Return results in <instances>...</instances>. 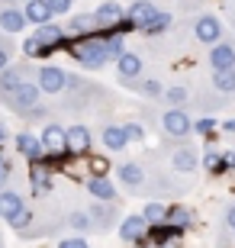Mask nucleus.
Returning <instances> with one entry per match:
<instances>
[{"label":"nucleus","instance_id":"dca6fc26","mask_svg":"<svg viewBox=\"0 0 235 248\" xmlns=\"http://www.w3.org/2000/svg\"><path fill=\"white\" fill-rule=\"evenodd\" d=\"M116 71H119V81L123 84H139L142 81V71H145V62L136 52H126V55L116 62Z\"/></svg>","mask_w":235,"mask_h":248},{"label":"nucleus","instance_id":"79ce46f5","mask_svg":"<svg viewBox=\"0 0 235 248\" xmlns=\"http://www.w3.org/2000/svg\"><path fill=\"white\" fill-rule=\"evenodd\" d=\"M222 219H226V226L235 232V203H229V206H226V216H222Z\"/></svg>","mask_w":235,"mask_h":248},{"label":"nucleus","instance_id":"58836bf2","mask_svg":"<svg viewBox=\"0 0 235 248\" xmlns=\"http://www.w3.org/2000/svg\"><path fill=\"white\" fill-rule=\"evenodd\" d=\"M126 126V136H129V142H145V129L139 126V123H123Z\"/></svg>","mask_w":235,"mask_h":248},{"label":"nucleus","instance_id":"f704fd0d","mask_svg":"<svg viewBox=\"0 0 235 248\" xmlns=\"http://www.w3.org/2000/svg\"><path fill=\"white\" fill-rule=\"evenodd\" d=\"M171 26H174V16H171V13H161V10H158V16L148 23V29H145V32H148V36H161V32H168Z\"/></svg>","mask_w":235,"mask_h":248},{"label":"nucleus","instance_id":"cd10ccee","mask_svg":"<svg viewBox=\"0 0 235 248\" xmlns=\"http://www.w3.org/2000/svg\"><path fill=\"white\" fill-rule=\"evenodd\" d=\"M142 219L148 222V226H158V222H164V219H168V203L148 200V203L142 206Z\"/></svg>","mask_w":235,"mask_h":248},{"label":"nucleus","instance_id":"5701e85b","mask_svg":"<svg viewBox=\"0 0 235 248\" xmlns=\"http://www.w3.org/2000/svg\"><path fill=\"white\" fill-rule=\"evenodd\" d=\"M87 213L94 219V229H100V232L116 226V206L113 203H94V206H87Z\"/></svg>","mask_w":235,"mask_h":248},{"label":"nucleus","instance_id":"de8ad7c7","mask_svg":"<svg viewBox=\"0 0 235 248\" xmlns=\"http://www.w3.org/2000/svg\"><path fill=\"white\" fill-rule=\"evenodd\" d=\"M13 3H16V7H19V3H23V7H26V3H32V0H13Z\"/></svg>","mask_w":235,"mask_h":248},{"label":"nucleus","instance_id":"6e6552de","mask_svg":"<svg viewBox=\"0 0 235 248\" xmlns=\"http://www.w3.org/2000/svg\"><path fill=\"white\" fill-rule=\"evenodd\" d=\"M148 229H152V226L142 219V213H132V216H126V219H119V239L129 242V245L148 239Z\"/></svg>","mask_w":235,"mask_h":248},{"label":"nucleus","instance_id":"37998d69","mask_svg":"<svg viewBox=\"0 0 235 248\" xmlns=\"http://www.w3.org/2000/svg\"><path fill=\"white\" fill-rule=\"evenodd\" d=\"M222 158H226V171H235V152H232V148L222 152Z\"/></svg>","mask_w":235,"mask_h":248},{"label":"nucleus","instance_id":"7ed1b4c3","mask_svg":"<svg viewBox=\"0 0 235 248\" xmlns=\"http://www.w3.org/2000/svg\"><path fill=\"white\" fill-rule=\"evenodd\" d=\"M36 87H39L42 93H48V97L68 91V71H64V68H58V64L42 62V64L36 68Z\"/></svg>","mask_w":235,"mask_h":248},{"label":"nucleus","instance_id":"a211bd4d","mask_svg":"<svg viewBox=\"0 0 235 248\" xmlns=\"http://www.w3.org/2000/svg\"><path fill=\"white\" fill-rule=\"evenodd\" d=\"M100 142H103V148H110V152H126L129 148L126 126H123V123H107V126L100 129Z\"/></svg>","mask_w":235,"mask_h":248},{"label":"nucleus","instance_id":"a19ab883","mask_svg":"<svg viewBox=\"0 0 235 248\" xmlns=\"http://www.w3.org/2000/svg\"><path fill=\"white\" fill-rule=\"evenodd\" d=\"M58 248H87V239L84 235H71V239H62Z\"/></svg>","mask_w":235,"mask_h":248},{"label":"nucleus","instance_id":"ea45409f","mask_svg":"<svg viewBox=\"0 0 235 248\" xmlns=\"http://www.w3.org/2000/svg\"><path fill=\"white\" fill-rule=\"evenodd\" d=\"M7 184H10V158L0 152V187L7 190Z\"/></svg>","mask_w":235,"mask_h":248},{"label":"nucleus","instance_id":"393cba45","mask_svg":"<svg viewBox=\"0 0 235 248\" xmlns=\"http://www.w3.org/2000/svg\"><path fill=\"white\" fill-rule=\"evenodd\" d=\"M181 235H184V232L177 229V226H171V222H158V226H152V229H148V239H152V245H158V248L177 242Z\"/></svg>","mask_w":235,"mask_h":248},{"label":"nucleus","instance_id":"72a5a7b5","mask_svg":"<svg viewBox=\"0 0 235 248\" xmlns=\"http://www.w3.org/2000/svg\"><path fill=\"white\" fill-rule=\"evenodd\" d=\"M136 87H139L142 97H152V100H155V97H164V84L158 81V78H142Z\"/></svg>","mask_w":235,"mask_h":248},{"label":"nucleus","instance_id":"39448f33","mask_svg":"<svg viewBox=\"0 0 235 248\" xmlns=\"http://www.w3.org/2000/svg\"><path fill=\"white\" fill-rule=\"evenodd\" d=\"M26 26H29V23H26L23 7H16L13 0H0V32L16 36V32H23Z\"/></svg>","mask_w":235,"mask_h":248},{"label":"nucleus","instance_id":"ddd939ff","mask_svg":"<svg viewBox=\"0 0 235 248\" xmlns=\"http://www.w3.org/2000/svg\"><path fill=\"white\" fill-rule=\"evenodd\" d=\"M209 68L213 71H235V42H216L209 48Z\"/></svg>","mask_w":235,"mask_h":248},{"label":"nucleus","instance_id":"7c9ffc66","mask_svg":"<svg viewBox=\"0 0 235 248\" xmlns=\"http://www.w3.org/2000/svg\"><path fill=\"white\" fill-rule=\"evenodd\" d=\"M213 87L222 97H235V71H213Z\"/></svg>","mask_w":235,"mask_h":248},{"label":"nucleus","instance_id":"9d476101","mask_svg":"<svg viewBox=\"0 0 235 248\" xmlns=\"http://www.w3.org/2000/svg\"><path fill=\"white\" fill-rule=\"evenodd\" d=\"M26 78H29L26 62L23 64H10L7 71H0V100H7L13 91H19V87L26 84Z\"/></svg>","mask_w":235,"mask_h":248},{"label":"nucleus","instance_id":"c9c22d12","mask_svg":"<svg viewBox=\"0 0 235 248\" xmlns=\"http://www.w3.org/2000/svg\"><path fill=\"white\" fill-rule=\"evenodd\" d=\"M13 52H16L13 39H10L7 32H0V71H7V68H10V58H13Z\"/></svg>","mask_w":235,"mask_h":248},{"label":"nucleus","instance_id":"b1692460","mask_svg":"<svg viewBox=\"0 0 235 248\" xmlns=\"http://www.w3.org/2000/svg\"><path fill=\"white\" fill-rule=\"evenodd\" d=\"M23 13H26V23L29 26H48V23H52V7H48V0H32V3H26V7H23Z\"/></svg>","mask_w":235,"mask_h":248},{"label":"nucleus","instance_id":"e433bc0d","mask_svg":"<svg viewBox=\"0 0 235 248\" xmlns=\"http://www.w3.org/2000/svg\"><path fill=\"white\" fill-rule=\"evenodd\" d=\"M193 132H197V136H213V132H216V120H213V116L197 120V123H193Z\"/></svg>","mask_w":235,"mask_h":248},{"label":"nucleus","instance_id":"f3484780","mask_svg":"<svg viewBox=\"0 0 235 248\" xmlns=\"http://www.w3.org/2000/svg\"><path fill=\"white\" fill-rule=\"evenodd\" d=\"M94 148V136L87 126H68V155H91Z\"/></svg>","mask_w":235,"mask_h":248},{"label":"nucleus","instance_id":"20e7f679","mask_svg":"<svg viewBox=\"0 0 235 248\" xmlns=\"http://www.w3.org/2000/svg\"><path fill=\"white\" fill-rule=\"evenodd\" d=\"M193 39L197 42H203V46H216V42H222V23H219V16H213V13H200L197 19H193Z\"/></svg>","mask_w":235,"mask_h":248},{"label":"nucleus","instance_id":"4468645a","mask_svg":"<svg viewBox=\"0 0 235 248\" xmlns=\"http://www.w3.org/2000/svg\"><path fill=\"white\" fill-rule=\"evenodd\" d=\"M155 16H158V7H155L152 0H136V3L126 10V19L132 23V29H142V32L148 29V23H152Z\"/></svg>","mask_w":235,"mask_h":248},{"label":"nucleus","instance_id":"f8f14e48","mask_svg":"<svg viewBox=\"0 0 235 248\" xmlns=\"http://www.w3.org/2000/svg\"><path fill=\"white\" fill-rule=\"evenodd\" d=\"M84 187H87V193H91V197H94L97 203H116V200H119V190H116V184H113V181H110L107 174H103V177L91 174Z\"/></svg>","mask_w":235,"mask_h":248},{"label":"nucleus","instance_id":"2eb2a0df","mask_svg":"<svg viewBox=\"0 0 235 248\" xmlns=\"http://www.w3.org/2000/svg\"><path fill=\"white\" fill-rule=\"evenodd\" d=\"M26 210H29V206H26V200H23V193L0 190V216H3L7 222H16Z\"/></svg>","mask_w":235,"mask_h":248},{"label":"nucleus","instance_id":"c756f323","mask_svg":"<svg viewBox=\"0 0 235 248\" xmlns=\"http://www.w3.org/2000/svg\"><path fill=\"white\" fill-rule=\"evenodd\" d=\"M48 55H52V52H48L36 36L23 39V58H26V62H42V58H48Z\"/></svg>","mask_w":235,"mask_h":248},{"label":"nucleus","instance_id":"a878e982","mask_svg":"<svg viewBox=\"0 0 235 248\" xmlns=\"http://www.w3.org/2000/svg\"><path fill=\"white\" fill-rule=\"evenodd\" d=\"M164 222H171V226H177L181 232H187L193 222H197V216H193V210L190 206H184V203H171L168 206V219Z\"/></svg>","mask_w":235,"mask_h":248},{"label":"nucleus","instance_id":"423d86ee","mask_svg":"<svg viewBox=\"0 0 235 248\" xmlns=\"http://www.w3.org/2000/svg\"><path fill=\"white\" fill-rule=\"evenodd\" d=\"M39 142L48 155H68V129L58 126V123H46L39 132Z\"/></svg>","mask_w":235,"mask_h":248},{"label":"nucleus","instance_id":"c03bdc74","mask_svg":"<svg viewBox=\"0 0 235 248\" xmlns=\"http://www.w3.org/2000/svg\"><path fill=\"white\" fill-rule=\"evenodd\" d=\"M219 129H222V132H229V136H235V120H226Z\"/></svg>","mask_w":235,"mask_h":248},{"label":"nucleus","instance_id":"412c9836","mask_svg":"<svg viewBox=\"0 0 235 248\" xmlns=\"http://www.w3.org/2000/svg\"><path fill=\"white\" fill-rule=\"evenodd\" d=\"M171 168H174V171H181V174H193V171L200 168V152H197V148H190V145L174 148Z\"/></svg>","mask_w":235,"mask_h":248},{"label":"nucleus","instance_id":"1a4fd4ad","mask_svg":"<svg viewBox=\"0 0 235 248\" xmlns=\"http://www.w3.org/2000/svg\"><path fill=\"white\" fill-rule=\"evenodd\" d=\"M94 16H97V26H100V29L113 32V29H119V23L126 19V10L119 7L116 0H103V3L94 10Z\"/></svg>","mask_w":235,"mask_h":248},{"label":"nucleus","instance_id":"0eeeda50","mask_svg":"<svg viewBox=\"0 0 235 248\" xmlns=\"http://www.w3.org/2000/svg\"><path fill=\"white\" fill-rule=\"evenodd\" d=\"M161 129L168 132L171 139H187L193 132V120L187 116V110H168L161 113Z\"/></svg>","mask_w":235,"mask_h":248},{"label":"nucleus","instance_id":"a18cd8bd","mask_svg":"<svg viewBox=\"0 0 235 248\" xmlns=\"http://www.w3.org/2000/svg\"><path fill=\"white\" fill-rule=\"evenodd\" d=\"M132 248H155V245H152V239H142V242H136Z\"/></svg>","mask_w":235,"mask_h":248},{"label":"nucleus","instance_id":"bb28decb","mask_svg":"<svg viewBox=\"0 0 235 248\" xmlns=\"http://www.w3.org/2000/svg\"><path fill=\"white\" fill-rule=\"evenodd\" d=\"M29 181H32L36 193H46L48 184H52V168H48V161H36V165H29Z\"/></svg>","mask_w":235,"mask_h":248},{"label":"nucleus","instance_id":"49530a36","mask_svg":"<svg viewBox=\"0 0 235 248\" xmlns=\"http://www.w3.org/2000/svg\"><path fill=\"white\" fill-rule=\"evenodd\" d=\"M3 142H7V126L0 123V148H3Z\"/></svg>","mask_w":235,"mask_h":248},{"label":"nucleus","instance_id":"4c0bfd02","mask_svg":"<svg viewBox=\"0 0 235 248\" xmlns=\"http://www.w3.org/2000/svg\"><path fill=\"white\" fill-rule=\"evenodd\" d=\"M48 7H52L55 16H64V13H71V10H74V0H48Z\"/></svg>","mask_w":235,"mask_h":248},{"label":"nucleus","instance_id":"473e14b6","mask_svg":"<svg viewBox=\"0 0 235 248\" xmlns=\"http://www.w3.org/2000/svg\"><path fill=\"white\" fill-rule=\"evenodd\" d=\"M203 168H206L209 174H226V158H222V152L206 148V152H203Z\"/></svg>","mask_w":235,"mask_h":248},{"label":"nucleus","instance_id":"6ab92c4d","mask_svg":"<svg viewBox=\"0 0 235 248\" xmlns=\"http://www.w3.org/2000/svg\"><path fill=\"white\" fill-rule=\"evenodd\" d=\"M32 36L42 42V46L48 48V52H55V48H64L68 46V29L58 26V23H48V26H39Z\"/></svg>","mask_w":235,"mask_h":248},{"label":"nucleus","instance_id":"f03ea898","mask_svg":"<svg viewBox=\"0 0 235 248\" xmlns=\"http://www.w3.org/2000/svg\"><path fill=\"white\" fill-rule=\"evenodd\" d=\"M39 100H42V91L36 87V81H26L19 91L10 93L3 103L13 113H19V116H39Z\"/></svg>","mask_w":235,"mask_h":248},{"label":"nucleus","instance_id":"f257e3e1","mask_svg":"<svg viewBox=\"0 0 235 248\" xmlns=\"http://www.w3.org/2000/svg\"><path fill=\"white\" fill-rule=\"evenodd\" d=\"M64 52L81 64L84 71H100L107 62H113L110 52H107V42L100 39V32H97V36H91V39H68Z\"/></svg>","mask_w":235,"mask_h":248},{"label":"nucleus","instance_id":"aec40b11","mask_svg":"<svg viewBox=\"0 0 235 248\" xmlns=\"http://www.w3.org/2000/svg\"><path fill=\"white\" fill-rule=\"evenodd\" d=\"M64 29H68L74 39H91V36H97V32H100V29H97V16H94V13H74V16L64 23Z\"/></svg>","mask_w":235,"mask_h":248},{"label":"nucleus","instance_id":"4be33fe9","mask_svg":"<svg viewBox=\"0 0 235 248\" xmlns=\"http://www.w3.org/2000/svg\"><path fill=\"white\" fill-rule=\"evenodd\" d=\"M116 181H123L129 190H142V184L148 177H145V168L139 165V161H126V165L116 168Z\"/></svg>","mask_w":235,"mask_h":248},{"label":"nucleus","instance_id":"9b49d317","mask_svg":"<svg viewBox=\"0 0 235 248\" xmlns=\"http://www.w3.org/2000/svg\"><path fill=\"white\" fill-rule=\"evenodd\" d=\"M13 142H16V152L26 158L29 165H36V161H46V148H42L39 136H32V132H26V129H23V132H16V139H13Z\"/></svg>","mask_w":235,"mask_h":248},{"label":"nucleus","instance_id":"2f4dec72","mask_svg":"<svg viewBox=\"0 0 235 248\" xmlns=\"http://www.w3.org/2000/svg\"><path fill=\"white\" fill-rule=\"evenodd\" d=\"M190 91L184 84H174V87H164V103H171V110H184V103H187Z\"/></svg>","mask_w":235,"mask_h":248},{"label":"nucleus","instance_id":"c85d7f7f","mask_svg":"<svg viewBox=\"0 0 235 248\" xmlns=\"http://www.w3.org/2000/svg\"><path fill=\"white\" fill-rule=\"evenodd\" d=\"M68 229H71V232H81V235H87V232H97L87 210H74L71 216H68Z\"/></svg>","mask_w":235,"mask_h":248}]
</instances>
